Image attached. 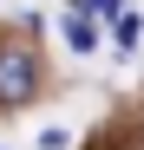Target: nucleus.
Returning <instances> with one entry per match:
<instances>
[{
  "instance_id": "1",
  "label": "nucleus",
  "mask_w": 144,
  "mask_h": 150,
  "mask_svg": "<svg viewBox=\"0 0 144 150\" xmlns=\"http://www.w3.org/2000/svg\"><path fill=\"white\" fill-rule=\"evenodd\" d=\"M39 98V52L33 39H0V111H20Z\"/></svg>"
},
{
  "instance_id": "2",
  "label": "nucleus",
  "mask_w": 144,
  "mask_h": 150,
  "mask_svg": "<svg viewBox=\"0 0 144 150\" xmlns=\"http://www.w3.org/2000/svg\"><path fill=\"white\" fill-rule=\"evenodd\" d=\"M66 46H72V52H92V46H98V26H92V13H85V7H72V13H66Z\"/></svg>"
},
{
  "instance_id": "3",
  "label": "nucleus",
  "mask_w": 144,
  "mask_h": 150,
  "mask_svg": "<svg viewBox=\"0 0 144 150\" xmlns=\"http://www.w3.org/2000/svg\"><path fill=\"white\" fill-rule=\"evenodd\" d=\"M111 39H118V46H125V52H131V46L144 39V20H138L131 7H118V13H111Z\"/></svg>"
},
{
  "instance_id": "4",
  "label": "nucleus",
  "mask_w": 144,
  "mask_h": 150,
  "mask_svg": "<svg viewBox=\"0 0 144 150\" xmlns=\"http://www.w3.org/2000/svg\"><path fill=\"white\" fill-rule=\"evenodd\" d=\"M66 144H72V137L59 131V124H46V131H39V150H66Z\"/></svg>"
},
{
  "instance_id": "5",
  "label": "nucleus",
  "mask_w": 144,
  "mask_h": 150,
  "mask_svg": "<svg viewBox=\"0 0 144 150\" xmlns=\"http://www.w3.org/2000/svg\"><path fill=\"white\" fill-rule=\"evenodd\" d=\"M118 7H125V0H85V13H92V20H111Z\"/></svg>"
}]
</instances>
